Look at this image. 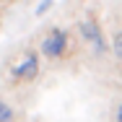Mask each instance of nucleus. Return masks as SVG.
<instances>
[{
    "label": "nucleus",
    "mask_w": 122,
    "mask_h": 122,
    "mask_svg": "<svg viewBox=\"0 0 122 122\" xmlns=\"http://www.w3.org/2000/svg\"><path fill=\"white\" fill-rule=\"evenodd\" d=\"M42 70H44V60H42L39 49L36 47H21L5 60V65H3V81L13 91L31 88L42 78Z\"/></svg>",
    "instance_id": "obj_1"
},
{
    "label": "nucleus",
    "mask_w": 122,
    "mask_h": 122,
    "mask_svg": "<svg viewBox=\"0 0 122 122\" xmlns=\"http://www.w3.org/2000/svg\"><path fill=\"white\" fill-rule=\"evenodd\" d=\"M73 36L78 47L83 49L91 60H107L112 55L109 49V36L104 31V26L96 16H81L73 24Z\"/></svg>",
    "instance_id": "obj_2"
},
{
    "label": "nucleus",
    "mask_w": 122,
    "mask_h": 122,
    "mask_svg": "<svg viewBox=\"0 0 122 122\" xmlns=\"http://www.w3.org/2000/svg\"><path fill=\"white\" fill-rule=\"evenodd\" d=\"M36 49H39V55H42L44 62L57 65V62L70 60L73 49H78V42H75V36H73L70 29H65V26H60V24H52V26H47L44 34L39 36Z\"/></svg>",
    "instance_id": "obj_3"
},
{
    "label": "nucleus",
    "mask_w": 122,
    "mask_h": 122,
    "mask_svg": "<svg viewBox=\"0 0 122 122\" xmlns=\"http://www.w3.org/2000/svg\"><path fill=\"white\" fill-rule=\"evenodd\" d=\"M109 49H112L114 65L122 70V24L114 26V31H112V36H109Z\"/></svg>",
    "instance_id": "obj_4"
},
{
    "label": "nucleus",
    "mask_w": 122,
    "mask_h": 122,
    "mask_svg": "<svg viewBox=\"0 0 122 122\" xmlns=\"http://www.w3.org/2000/svg\"><path fill=\"white\" fill-rule=\"evenodd\" d=\"M0 122H21L18 107H13L5 96H0Z\"/></svg>",
    "instance_id": "obj_5"
},
{
    "label": "nucleus",
    "mask_w": 122,
    "mask_h": 122,
    "mask_svg": "<svg viewBox=\"0 0 122 122\" xmlns=\"http://www.w3.org/2000/svg\"><path fill=\"white\" fill-rule=\"evenodd\" d=\"M52 5H55V0H42V3L36 5V10H34V16H44V13H47L49 8H52Z\"/></svg>",
    "instance_id": "obj_6"
},
{
    "label": "nucleus",
    "mask_w": 122,
    "mask_h": 122,
    "mask_svg": "<svg viewBox=\"0 0 122 122\" xmlns=\"http://www.w3.org/2000/svg\"><path fill=\"white\" fill-rule=\"evenodd\" d=\"M112 122H122V101L112 107Z\"/></svg>",
    "instance_id": "obj_7"
}]
</instances>
